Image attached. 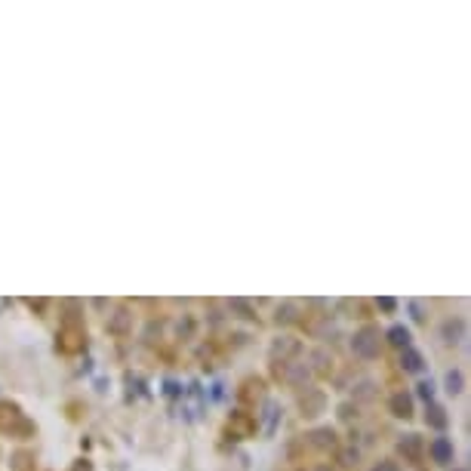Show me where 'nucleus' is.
<instances>
[{
	"instance_id": "1",
	"label": "nucleus",
	"mask_w": 471,
	"mask_h": 471,
	"mask_svg": "<svg viewBox=\"0 0 471 471\" xmlns=\"http://www.w3.org/2000/svg\"><path fill=\"white\" fill-rule=\"evenodd\" d=\"M354 351L363 357H373L379 354V339H376V330L373 327H363L361 333L354 336Z\"/></svg>"
},
{
	"instance_id": "7",
	"label": "nucleus",
	"mask_w": 471,
	"mask_h": 471,
	"mask_svg": "<svg viewBox=\"0 0 471 471\" xmlns=\"http://www.w3.org/2000/svg\"><path fill=\"white\" fill-rule=\"evenodd\" d=\"M373 471H397V465H391V462H382V465H376Z\"/></svg>"
},
{
	"instance_id": "6",
	"label": "nucleus",
	"mask_w": 471,
	"mask_h": 471,
	"mask_svg": "<svg viewBox=\"0 0 471 471\" xmlns=\"http://www.w3.org/2000/svg\"><path fill=\"white\" fill-rule=\"evenodd\" d=\"M388 336H391V342H394V345H407V339H410L407 330H401V327H394Z\"/></svg>"
},
{
	"instance_id": "4",
	"label": "nucleus",
	"mask_w": 471,
	"mask_h": 471,
	"mask_svg": "<svg viewBox=\"0 0 471 471\" xmlns=\"http://www.w3.org/2000/svg\"><path fill=\"white\" fill-rule=\"evenodd\" d=\"M431 453H434V459H437V462H447V459H450V453H453V447H450L447 441H437L434 447H431Z\"/></svg>"
},
{
	"instance_id": "2",
	"label": "nucleus",
	"mask_w": 471,
	"mask_h": 471,
	"mask_svg": "<svg viewBox=\"0 0 471 471\" xmlns=\"http://www.w3.org/2000/svg\"><path fill=\"white\" fill-rule=\"evenodd\" d=\"M391 410H394V416H403V419H407V416L413 413V401H410V394H394L391 397Z\"/></svg>"
},
{
	"instance_id": "5",
	"label": "nucleus",
	"mask_w": 471,
	"mask_h": 471,
	"mask_svg": "<svg viewBox=\"0 0 471 471\" xmlns=\"http://www.w3.org/2000/svg\"><path fill=\"white\" fill-rule=\"evenodd\" d=\"M425 419H428L434 428H443V425H447V416H443L441 407H428V416H425Z\"/></svg>"
},
{
	"instance_id": "3",
	"label": "nucleus",
	"mask_w": 471,
	"mask_h": 471,
	"mask_svg": "<svg viewBox=\"0 0 471 471\" xmlns=\"http://www.w3.org/2000/svg\"><path fill=\"white\" fill-rule=\"evenodd\" d=\"M422 367V357L416 354V351H403V370H410V373H416V370Z\"/></svg>"
}]
</instances>
